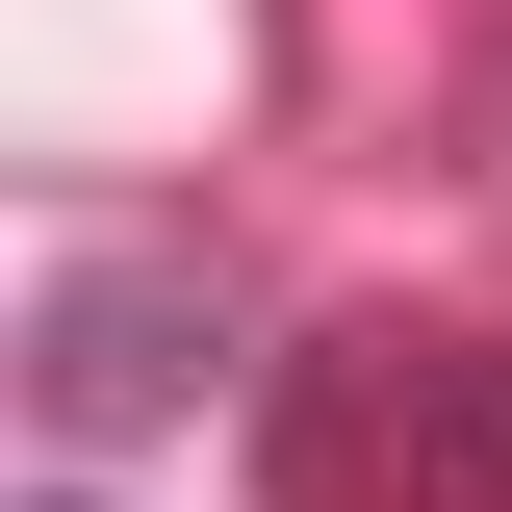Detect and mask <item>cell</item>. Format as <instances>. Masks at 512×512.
Instances as JSON below:
<instances>
[{
    "label": "cell",
    "mask_w": 512,
    "mask_h": 512,
    "mask_svg": "<svg viewBox=\"0 0 512 512\" xmlns=\"http://www.w3.org/2000/svg\"><path fill=\"white\" fill-rule=\"evenodd\" d=\"M256 487L282 512H512V333L359 308L256 384Z\"/></svg>",
    "instance_id": "1"
},
{
    "label": "cell",
    "mask_w": 512,
    "mask_h": 512,
    "mask_svg": "<svg viewBox=\"0 0 512 512\" xmlns=\"http://www.w3.org/2000/svg\"><path fill=\"white\" fill-rule=\"evenodd\" d=\"M52 512H103V487H52Z\"/></svg>",
    "instance_id": "3"
},
{
    "label": "cell",
    "mask_w": 512,
    "mask_h": 512,
    "mask_svg": "<svg viewBox=\"0 0 512 512\" xmlns=\"http://www.w3.org/2000/svg\"><path fill=\"white\" fill-rule=\"evenodd\" d=\"M205 384H231V282H205L180 231H103V256H52V308H26V410H52L77 461L180 436Z\"/></svg>",
    "instance_id": "2"
}]
</instances>
